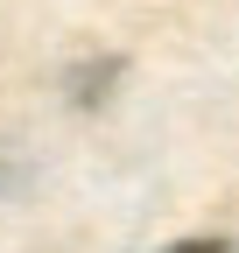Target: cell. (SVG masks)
Wrapping results in <instances>:
<instances>
[{
    "label": "cell",
    "mask_w": 239,
    "mask_h": 253,
    "mask_svg": "<svg viewBox=\"0 0 239 253\" xmlns=\"http://www.w3.org/2000/svg\"><path fill=\"white\" fill-rule=\"evenodd\" d=\"M169 253H232L225 239H183V246H169Z\"/></svg>",
    "instance_id": "obj_1"
}]
</instances>
